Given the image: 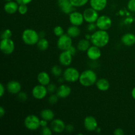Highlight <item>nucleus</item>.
Listing matches in <instances>:
<instances>
[{
  "label": "nucleus",
  "mask_w": 135,
  "mask_h": 135,
  "mask_svg": "<svg viewBox=\"0 0 135 135\" xmlns=\"http://www.w3.org/2000/svg\"><path fill=\"white\" fill-rule=\"evenodd\" d=\"M91 44L97 47H104L108 44L109 42V35L107 30H96L91 34Z\"/></svg>",
  "instance_id": "1"
},
{
  "label": "nucleus",
  "mask_w": 135,
  "mask_h": 135,
  "mask_svg": "<svg viewBox=\"0 0 135 135\" xmlns=\"http://www.w3.org/2000/svg\"><path fill=\"white\" fill-rule=\"evenodd\" d=\"M98 80L96 72L92 69H86L80 73L79 83L84 87H89L96 84Z\"/></svg>",
  "instance_id": "2"
},
{
  "label": "nucleus",
  "mask_w": 135,
  "mask_h": 135,
  "mask_svg": "<svg viewBox=\"0 0 135 135\" xmlns=\"http://www.w3.org/2000/svg\"><path fill=\"white\" fill-rule=\"evenodd\" d=\"M40 38L39 33L34 29L26 28L22 33V41L28 46L36 45Z\"/></svg>",
  "instance_id": "3"
},
{
  "label": "nucleus",
  "mask_w": 135,
  "mask_h": 135,
  "mask_svg": "<svg viewBox=\"0 0 135 135\" xmlns=\"http://www.w3.org/2000/svg\"><path fill=\"white\" fill-rule=\"evenodd\" d=\"M25 127L29 131H34L40 127V119L37 115L34 114L28 115L24 120Z\"/></svg>",
  "instance_id": "4"
},
{
  "label": "nucleus",
  "mask_w": 135,
  "mask_h": 135,
  "mask_svg": "<svg viewBox=\"0 0 135 135\" xmlns=\"http://www.w3.org/2000/svg\"><path fill=\"white\" fill-rule=\"evenodd\" d=\"M80 73L75 67H68L63 71V77L67 83H76L79 80Z\"/></svg>",
  "instance_id": "5"
},
{
  "label": "nucleus",
  "mask_w": 135,
  "mask_h": 135,
  "mask_svg": "<svg viewBox=\"0 0 135 135\" xmlns=\"http://www.w3.org/2000/svg\"><path fill=\"white\" fill-rule=\"evenodd\" d=\"M71 46H73L72 38L70 37L67 33L58 38L57 41V46L60 50L65 51L68 50Z\"/></svg>",
  "instance_id": "6"
},
{
  "label": "nucleus",
  "mask_w": 135,
  "mask_h": 135,
  "mask_svg": "<svg viewBox=\"0 0 135 135\" xmlns=\"http://www.w3.org/2000/svg\"><path fill=\"white\" fill-rule=\"evenodd\" d=\"M15 43L11 38L8 39H1L0 42V49L2 53L5 55H10L14 51Z\"/></svg>",
  "instance_id": "7"
},
{
  "label": "nucleus",
  "mask_w": 135,
  "mask_h": 135,
  "mask_svg": "<svg viewBox=\"0 0 135 135\" xmlns=\"http://www.w3.org/2000/svg\"><path fill=\"white\" fill-rule=\"evenodd\" d=\"M48 94L47 87L39 84L33 87L32 90V95L35 99L38 100H42L47 96Z\"/></svg>",
  "instance_id": "8"
},
{
  "label": "nucleus",
  "mask_w": 135,
  "mask_h": 135,
  "mask_svg": "<svg viewBox=\"0 0 135 135\" xmlns=\"http://www.w3.org/2000/svg\"><path fill=\"white\" fill-rule=\"evenodd\" d=\"M98 29L103 30H108L112 27V20L107 15L99 16L96 22Z\"/></svg>",
  "instance_id": "9"
},
{
  "label": "nucleus",
  "mask_w": 135,
  "mask_h": 135,
  "mask_svg": "<svg viewBox=\"0 0 135 135\" xmlns=\"http://www.w3.org/2000/svg\"><path fill=\"white\" fill-rule=\"evenodd\" d=\"M83 17L85 22L87 23H92V22H96L99 17L98 11L94 9L93 8L88 7L84 9L83 13Z\"/></svg>",
  "instance_id": "10"
},
{
  "label": "nucleus",
  "mask_w": 135,
  "mask_h": 135,
  "mask_svg": "<svg viewBox=\"0 0 135 135\" xmlns=\"http://www.w3.org/2000/svg\"><path fill=\"white\" fill-rule=\"evenodd\" d=\"M69 20L71 25L77 26H81L84 21L83 13L76 11H74L70 13L69 15Z\"/></svg>",
  "instance_id": "11"
},
{
  "label": "nucleus",
  "mask_w": 135,
  "mask_h": 135,
  "mask_svg": "<svg viewBox=\"0 0 135 135\" xmlns=\"http://www.w3.org/2000/svg\"><path fill=\"white\" fill-rule=\"evenodd\" d=\"M83 124H84V127L86 130L89 132L96 131L97 128L98 127L97 120L93 116L86 117L83 121Z\"/></svg>",
  "instance_id": "12"
},
{
  "label": "nucleus",
  "mask_w": 135,
  "mask_h": 135,
  "mask_svg": "<svg viewBox=\"0 0 135 135\" xmlns=\"http://www.w3.org/2000/svg\"><path fill=\"white\" fill-rule=\"evenodd\" d=\"M66 125L61 119H54L51 121L50 127L55 133H62L65 131Z\"/></svg>",
  "instance_id": "13"
},
{
  "label": "nucleus",
  "mask_w": 135,
  "mask_h": 135,
  "mask_svg": "<svg viewBox=\"0 0 135 135\" xmlns=\"http://www.w3.org/2000/svg\"><path fill=\"white\" fill-rule=\"evenodd\" d=\"M57 5L60 10L65 14L69 15L75 9L70 0H57Z\"/></svg>",
  "instance_id": "14"
},
{
  "label": "nucleus",
  "mask_w": 135,
  "mask_h": 135,
  "mask_svg": "<svg viewBox=\"0 0 135 135\" xmlns=\"http://www.w3.org/2000/svg\"><path fill=\"white\" fill-rule=\"evenodd\" d=\"M86 55L91 61H96L100 58L102 55V51L100 47L96 46H90L86 51Z\"/></svg>",
  "instance_id": "15"
},
{
  "label": "nucleus",
  "mask_w": 135,
  "mask_h": 135,
  "mask_svg": "<svg viewBox=\"0 0 135 135\" xmlns=\"http://www.w3.org/2000/svg\"><path fill=\"white\" fill-rule=\"evenodd\" d=\"M6 89L9 93L13 95H17L21 91L22 86L17 80H10L7 84Z\"/></svg>",
  "instance_id": "16"
},
{
  "label": "nucleus",
  "mask_w": 135,
  "mask_h": 135,
  "mask_svg": "<svg viewBox=\"0 0 135 135\" xmlns=\"http://www.w3.org/2000/svg\"><path fill=\"white\" fill-rule=\"evenodd\" d=\"M73 61V55L67 50L62 51L59 55V63L64 67H69Z\"/></svg>",
  "instance_id": "17"
},
{
  "label": "nucleus",
  "mask_w": 135,
  "mask_h": 135,
  "mask_svg": "<svg viewBox=\"0 0 135 135\" xmlns=\"http://www.w3.org/2000/svg\"><path fill=\"white\" fill-rule=\"evenodd\" d=\"M18 3L15 1H7L5 3L3 7L4 11L5 13L9 15H13L18 12Z\"/></svg>",
  "instance_id": "18"
},
{
  "label": "nucleus",
  "mask_w": 135,
  "mask_h": 135,
  "mask_svg": "<svg viewBox=\"0 0 135 135\" xmlns=\"http://www.w3.org/2000/svg\"><path fill=\"white\" fill-rule=\"evenodd\" d=\"M71 93V88L67 84H62L59 86L57 90L56 94L59 98H66L69 97Z\"/></svg>",
  "instance_id": "19"
},
{
  "label": "nucleus",
  "mask_w": 135,
  "mask_h": 135,
  "mask_svg": "<svg viewBox=\"0 0 135 135\" xmlns=\"http://www.w3.org/2000/svg\"><path fill=\"white\" fill-rule=\"evenodd\" d=\"M90 5L97 11H102L106 8L108 0H90Z\"/></svg>",
  "instance_id": "20"
},
{
  "label": "nucleus",
  "mask_w": 135,
  "mask_h": 135,
  "mask_svg": "<svg viewBox=\"0 0 135 135\" xmlns=\"http://www.w3.org/2000/svg\"><path fill=\"white\" fill-rule=\"evenodd\" d=\"M121 41L123 44L127 47L133 46L135 44V34L131 32L126 33L122 36Z\"/></svg>",
  "instance_id": "21"
},
{
  "label": "nucleus",
  "mask_w": 135,
  "mask_h": 135,
  "mask_svg": "<svg viewBox=\"0 0 135 135\" xmlns=\"http://www.w3.org/2000/svg\"><path fill=\"white\" fill-rule=\"evenodd\" d=\"M37 80L39 84L47 86L50 83L51 79H50V75L47 72L42 71V72H40L37 75Z\"/></svg>",
  "instance_id": "22"
},
{
  "label": "nucleus",
  "mask_w": 135,
  "mask_h": 135,
  "mask_svg": "<svg viewBox=\"0 0 135 135\" xmlns=\"http://www.w3.org/2000/svg\"><path fill=\"white\" fill-rule=\"evenodd\" d=\"M96 88L100 91L102 92H105L109 90V87H110V84L109 82L108 81L107 79H100L97 80L96 83Z\"/></svg>",
  "instance_id": "23"
},
{
  "label": "nucleus",
  "mask_w": 135,
  "mask_h": 135,
  "mask_svg": "<svg viewBox=\"0 0 135 135\" xmlns=\"http://www.w3.org/2000/svg\"><path fill=\"white\" fill-rule=\"evenodd\" d=\"M90 40L84 38V39H81L79 41V42L76 44V48L79 51L84 52V51H86L90 47Z\"/></svg>",
  "instance_id": "24"
},
{
  "label": "nucleus",
  "mask_w": 135,
  "mask_h": 135,
  "mask_svg": "<svg viewBox=\"0 0 135 135\" xmlns=\"http://www.w3.org/2000/svg\"><path fill=\"white\" fill-rule=\"evenodd\" d=\"M40 117L41 119L46 120L49 121H51L55 117L54 112L50 109H44L41 111L40 112Z\"/></svg>",
  "instance_id": "25"
},
{
  "label": "nucleus",
  "mask_w": 135,
  "mask_h": 135,
  "mask_svg": "<svg viewBox=\"0 0 135 135\" xmlns=\"http://www.w3.org/2000/svg\"><path fill=\"white\" fill-rule=\"evenodd\" d=\"M80 32L81 31H80V29L79 28V26H74V25H71V26H69L66 32V33L72 38L79 37L80 36Z\"/></svg>",
  "instance_id": "26"
},
{
  "label": "nucleus",
  "mask_w": 135,
  "mask_h": 135,
  "mask_svg": "<svg viewBox=\"0 0 135 135\" xmlns=\"http://www.w3.org/2000/svg\"><path fill=\"white\" fill-rule=\"evenodd\" d=\"M36 46L38 50L40 51H46L49 47L48 40L45 38H40L38 40V43L36 44Z\"/></svg>",
  "instance_id": "27"
},
{
  "label": "nucleus",
  "mask_w": 135,
  "mask_h": 135,
  "mask_svg": "<svg viewBox=\"0 0 135 135\" xmlns=\"http://www.w3.org/2000/svg\"><path fill=\"white\" fill-rule=\"evenodd\" d=\"M63 71L61 67L59 65H54L51 69V73L55 77H60L61 75H63Z\"/></svg>",
  "instance_id": "28"
},
{
  "label": "nucleus",
  "mask_w": 135,
  "mask_h": 135,
  "mask_svg": "<svg viewBox=\"0 0 135 135\" xmlns=\"http://www.w3.org/2000/svg\"><path fill=\"white\" fill-rule=\"evenodd\" d=\"M90 0H70L72 5L76 7H82L86 5Z\"/></svg>",
  "instance_id": "29"
},
{
  "label": "nucleus",
  "mask_w": 135,
  "mask_h": 135,
  "mask_svg": "<svg viewBox=\"0 0 135 135\" xmlns=\"http://www.w3.org/2000/svg\"><path fill=\"white\" fill-rule=\"evenodd\" d=\"M54 34H55V36L57 37H60L63 34H64V29L62 26H56L54 27Z\"/></svg>",
  "instance_id": "30"
},
{
  "label": "nucleus",
  "mask_w": 135,
  "mask_h": 135,
  "mask_svg": "<svg viewBox=\"0 0 135 135\" xmlns=\"http://www.w3.org/2000/svg\"><path fill=\"white\" fill-rule=\"evenodd\" d=\"M12 37V31L9 28H7L2 32L1 35V39H8L11 38Z\"/></svg>",
  "instance_id": "31"
},
{
  "label": "nucleus",
  "mask_w": 135,
  "mask_h": 135,
  "mask_svg": "<svg viewBox=\"0 0 135 135\" xmlns=\"http://www.w3.org/2000/svg\"><path fill=\"white\" fill-rule=\"evenodd\" d=\"M59 97L57 94H51L50 97L48 98V102L51 105H54L56 104L59 100Z\"/></svg>",
  "instance_id": "32"
},
{
  "label": "nucleus",
  "mask_w": 135,
  "mask_h": 135,
  "mask_svg": "<svg viewBox=\"0 0 135 135\" xmlns=\"http://www.w3.org/2000/svg\"><path fill=\"white\" fill-rule=\"evenodd\" d=\"M18 12L19 14L22 15L26 14V13L28 12L27 5H24V4H22V5H18Z\"/></svg>",
  "instance_id": "33"
},
{
  "label": "nucleus",
  "mask_w": 135,
  "mask_h": 135,
  "mask_svg": "<svg viewBox=\"0 0 135 135\" xmlns=\"http://www.w3.org/2000/svg\"><path fill=\"white\" fill-rule=\"evenodd\" d=\"M46 87H47L49 94H54L57 92V87L56 86V85L53 83H50Z\"/></svg>",
  "instance_id": "34"
},
{
  "label": "nucleus",
  "mask_w": 135,
  "mask_h": 135,
  "mask_svg": "<svg viewBox=\"0 0 135 135\" xmlns=\"http://www.w3.org/2000/svg\"><path fill=\"white\" fill-rule=\"evenodd\" d=\"M54 132L51 130V127H49L47 126L45 127H42V131H41V133L43 135H51Z\"/></svg>",
  "instance_id": "35"
},
{
  "label": "nucleus",
  "mask_w": 135,
  "mask_h": 135,
  "mask_svg": "<svg viewBox=\"0 0 135 135\" xmlns=\"http://www.w3.org/2000/svg\"><path fill=\"white\" fill-rule=\"evenodd\" d=\"M17 98H18V100L21 102H24V101H26L27 100V94L25 92H22V91H21L19 93L17 94Z\"/></svg>",
  "instance_id": "36"
},
{
  "label": "nucleus",
  "mask_w": 135,
  "mask_h": 135,
  "mask_svg": "<svg viewBox=\"0 0 135 135\" xmlns=\"http://www.w3.org/2000/svg\"><path fill=\"white\" fill-rule=\"evenodd\" d=\"M127 9L130 11L135 13V0H129L128 1Z\"/></svg>",
  "instance_id": "37"
},
{
  "label": "nucleus",
  "mask_w": 135,
  "mask_h": 135,
  "mask_svg": "<svg viewBox=\"0 0 135 135\" xmlns=\"http://www.w3.org/2000/svg\"><path fill=\"white\" fill-rule=\"evenodd\" d=\"M97 26H96V22H92V23H88V26H87V29L89 32H94V31H96V29H97Z\"/></svg>",
  "instance_id": "38"
},
{
  "label": "nucleus",
  "mask_w": 135,
  "mask_h": 135,
  "mask_svg": "<svg viewBox=\"0 0 135 135\" xmlns=\"http://www.w3.org/2000/svg\"><path fill=\"white\" fill-rule=\"evenodd\" d=\"M77 48L75 47H74L73 46H71V47H69V48L67 50V51H69V52L70 53V54H71V55H73V56H74V55H75V54H76V51H77Z\"/></svg>",
  "instance_id": "39"
},
{
  "label": "nucleus",
  "mask_w": 135,
  "mask_h": 135,
  "mask_svg": "<svg viewBox=\"0 0 135 135\" xmlns=\"http://www.w3.org/2000/svg\"><path fill=\"white\" fill-rule=\"evenodd\" d=\"M15 1H17L18 3V5H22V4H24V5H28L29 3L32 1V0H15Z\"/></svg>",
  "instance_id": "40"
},
{
  "label": "nucleus",
  "mask_w": 135,
  "mask_h": 135,
  "mask_svg": "<svg viewBox=\"0 0 135 135\" xmlns=\"http://www.w3.org/2000/svg\"><path fill=\"white\" fill-rule=\"evenodd\" d=\"M113 134L115 135H123L125 134V133H124V131L121 128H117V129L114 130Z\"/></svg>",
  "instance_id": "41"
},
{
  "label": "nucleus",
  "mask_w": 135,
  "mask_h": 135,
  "mask_svg": "<svg viewBox=\"0 0 135 135\" xmlns=\"http://www.w3.org/2000/svg\"><path fill=\"white\" fill-rule=\"evenodd\" d=\"M74 127L73 125H71V124H68V125H66L65 127V131L67 133H72L74 131Z\"/></svg>",
  "instance_id": "42"
},
{
  "label": "nucleus",
  "mask_w": 135,
  "mask_h": 135,
  "mask_svg": "<svg viewBox=\"0 0 135 135\" xmlns=\"http://www.w3.org/2000/svg\"><path fill=\"white\" fill-rule=\"evenodd\" d=\"M5 88L4 86V85L3 84V83H1L0 84V96L1 97H3V95L5 94Z\"/></svg>",
  "instance_id": "43"
},
{
  "label": "nucleus",
  "mask_w": 135,
  "mask_h": 135,
  "mask_svg": "<svg viewBox=\"0 0 135 135\" xmlns=\"http://www.w3.org/2000/svg\"><path fill=\"white\" fill-rule=\"evenodd\" d=\"M47 123L48 121H46V120L43 119H40V127H45L47 126Z\"/></svg>",
  "instance_id": "44"
},
{
  "label": "nucleus",
  "mask_w": 135,
  "mask_h": 135,
  "mask_svg": "<svg viewBox=\"0 0 135 135\" xmlns=\"http://www.w3.org/2000/svg\"><path fill=\"white\" fill-rule=\"evenodd\" d=\"M5 114V109L3 106L0 107V117H3Z\"/></svg>",
  "instance_id": "45"
},
{
  "label": "nucleus",
  "mask_w": 135,
  "mask_h": 135,
  "mask_svg": "<svg viewBox=\"0 0 135 135\" xmlns=\"http://www.w3.org/2000/svg\"><path fill=\"white\" fill-rule=\"evenodd\" d=\"M131 96H132V98H133L135 100V86L133 88V90H132Z\"/></svg>",
  "instance_id": "46"
},
{
  "label": "nucleus",
  "mask_w": 135,
  "mask_h": 135,
  "mask_svg": "<svg viewBox=\"0 0 135 135\" xmlns=\"http://www.w3.org/2000/svg\"><path fill=\"white\" fill-rule=\"evenodd\" d=\"M45 35H46V34H45L44 32H40L39 33L40 38H45Z\"/></svg>",
  "instance_id": "47"
},
{
  "label": "nucleus",
  "mask_w": 135,
  "mask_h": 135,
  "mask_svg": "<svg viewBox=\"0 0 135 135\" xmlns=\"http://www.w3.org/2000/svg\"><path fill=\"white\" fill-rule=\"evenodd\" d=\"M86 38V39H87V40H90V38H91V35H90V34H86V36H85V38Z\"/></svg>",
  "instance_id": "48"
},
{
  "label": "nucleus",
  "mask_w": 135,
  "mask_h": 135,
  "mask_svg": "<svg viewBox=\"0 0 135 135\" xmlns=\"http://www.w3.org/2000/svg\"><path fill=\"white\" fill-rule=\"evenodd\" d=\"M4 1H5L7 2V1H12V0H4Z\"/></svg>",
  "instance_id": "49"
}]
</instances>
